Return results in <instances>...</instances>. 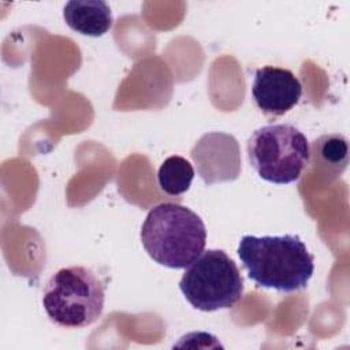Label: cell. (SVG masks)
<instances>
[{
	"label": "cell",
	"instance_id": "obj_6",
	"mask_svg": "<svg viewBox=\"0 0 350 350\" xmlns=\"http://www.w3.org/2000/svg\"><path fill=\"white\" fill-rule=\"evenodd\" d=\"M190 156L206 185L235 180L241 174V150L231 134H204L193 146Z\"/></svg>",
	"mask_w": 350,
	"mask_h": 350
},
{
	"label": "cell",
	"instance_id": "obj_4",
	"mask_svg": "<svg viewBox=\"0 0 350 350\" xmlns=\"http://www.w3.org/2000/svg\"><path fill=\"white\" fill-rule=\"evenodd\" d=\"M247 160L257 175L275 185L299 179L309 164L310 145L306 135L293 124L273 123L258 127L246 144Z\"/></svg>",
	"mask_w": 350,
	"mask_h": 350
},
{
	"label": "cell",
	"instance_id": "obj_10",
	"mask_svg": "<svg viewBox=\"0 0 350 350\" xmlns=\"http://www.w3.org/2000/svg\"><path fill=\"white\" fill-rule=\"evenodd\" d=\"M194 178V168L182 156L167 157L157 171L160 189L168 196H180L190 189Z\"/></svg>",
	"mask_w": 350,
	"mask_h": 350
},
{
	"label": "cell",
	"instance_id": "obj_7",
	"mask_svg": "<svg viewBox=\"0 0 350 350\" xmlns=\"http://www.w3.org/2000/svg\"><path fill=\"white\" fill-rule=\"evenodd\" d=\"M302 96V85L293 71L275 66L256 70L252 98L267 116L278 118L293 109Z\"/></svg>",
	"mask_w": 350,
	"mask_h": 350
},
{
	"label": "cell",
	"instance_id": "obj_8",
	"mask_svg": "<svg viewBox=\"0 0 350 350\" xmlns=\"http://www.w3.org/2000/svg\"><path fill=\"white\" fill-rule=\"evenodd\" d=\"M67 26L89 37H101L112 27L109 5L101 0H71L63 8Z\"/></svg>",
	"mask_w": 350,
	"mask_h": 350
},
{
	"label": "cell",
	"instance_id": "obj_1",
	"mask_svg": "<svg viewBox=\"0 0 350 350\" xmlns=\"http://www.w3.org/2000/svg\"><path fill=\"white\" fill-rule=\"evenodd\" d=\"M238 257L258 287L293 293L308 286L314 272V257L294 234L243 235Z\"/></svg>",
	"mask_w": 350,
	"mask_h": 350
},
{
	"label": "cell",
	"instance_id": "obj_9",
	"mask_svg": "<svg viewBox=\"0 0 350 350\" xmlns=\"http://www.w3.org/2000/svg\"><path fill=\"white\" fill-rule=\"evenodd\" d=\"M309 164L328 180L340 176L349 164L347 138L339 133L323 134L316 138L310 145Z\"/></svg>",
	"mask_w": 350,
	"mask_h": 350
},
{
	"label": "cell",
	"instance_id": "obj_5",
	"mask_svg": "<svg viewBox=\"0 0 350 350\" xmlns=\"http://www.w3.org/2000/svg\"><path fill=\"white\" fill-rule=\"evenodd\" d=\"M179 288L193 308L213 312L230 309L241 301L243 279L224 250L208 249L186 268Z\"/></svg>",
	"mask_w": 350,
	"mask_h": 350
},
{
	"label": "cell",
	"instance_id": "obj_2",
	"mask_svg": "<svg viewBox=\"0 0 350 350\" xmlns=\"http://www.w3.org/2000/svg\"><path fill=\"white\" fill-rule=\"evenodd\" d=\"M141 242L149 257L172 269L189 267L206 243L202 219L190 208L175 202L153 206L141 227Z\"/></svg>",
	"mask_w": 350,
	"mask_h": 350
},
{
	"label": "cell",
	"instance_id": "obj_3",
	"mask_svg": "<svg viewBox=\"0 0 350 350\" xmlns=\"http://www.w3.org/2000/svg\"><path fill=\"white\" fill-rule=\"evenodd\" d=\"M104 282L89 268H60L46 282L42 306L49 320L64 328H83L103 314Z\"/></svg>",
	"mask_w": 350,
	"mask_h": 350
}]
</instances>
